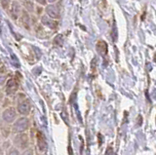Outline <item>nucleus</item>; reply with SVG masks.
Returning <instances> with one entry per match:
<instances>
[{"label":"nucleus","instance_id":"f257e3e1","mask_svg":"<svg viewBox=\"0 0 156 155\" xmlns=\"http://www.w3.org/2000/svg\"><path fill=\"white\" fill-rule=\"evenodd\" d=\"M10 12H11V16L14 20H17V19H19V17L22 16L23 9H22V5L20 4L19 1H17V0L12 1L11 7H10Z\"/></svg>","mask_w":156,"mask_h":155},{"label":"nucleus","instance_id":"f03ea898","mask_svg":"<svg viewBox=\"0 0 156 155\" xmlns=\"http://www.w3.org/2000/svg\"><path fill=\"white\" fill-rule=\"evenodd\" d=\"M45 11H46V14L47 16H49L52 19H57L60 18L61 14H60V8H58V5H55V4H50V5H47L45 7Z\"/></svg>","mask_w":156,"mask_h":155},{"label":"nucleus","instance_id":"7ed1b4c3","mask_svg":"<svg viewBox=\"0 0 156 155\" xmlns=\"http://www.w3.org/2000/svg\"><path fill=\"white\" fill-rule=\"evenodd\" d=\"M19 89V84L15 78H10L6 82V87H5V92L7 95H14Z\"/></svg>","mask_w":156,"mask_h":155},{"label":"nucleus","instance_id":"20e7f679","mask_svg":"<svg viewBox=\"0 0 156 155\" xmlns=\"http://www.w3.org/2000/svg\"><path fill=\"white\" fill-rule=\"evenodd\" d=\"M28 124H29V122H28L27 118H26V117L20 118L19 120H17V122L14 125V131L17 133L23 132V131H26L28 128Z\"/></svg>","mask_w":156,"mask_h":155},{"label":"nucleus","instance_id":"39448f33","mask_svg":"<svg viewBox=\"0 0 156 155\" xmlns=\"http://www.w3.org/2000/svg\"><path fill=\"white\" fill-rule=\"evenodd\" d=\"M17 116V112L15 108L13 107H10V108H7L6 110H4V112L2 114V118L5 122H8V123H11L15 120Z\"/></svg>","mask_w":156,"mask_h":155},{"label":"nucleus","instance_id":"423d86ee","mask_svg":"<svg viewBox=\"0 0 156 155\" xmlns=\"http://www.w3.org/2000/svg\"><path fill=\"white\" fill-rule=\"evenodd\" d=\"M18 111L23 115H27L30 112V104L27 100H21L18 104Z\"/></svg>","mask_w":156,"mask_h":155},{"label":"nucleus","instance_id":"0eeeda50","mask_svg":"<svg viewBox=\"0 0 156 155\" xmlns=\"http://www.w3.org/2000/svg\"><path fill=\"white\" fill-rule=\"evenodd\" d=\"M41 23L46 27L51 28V30H56L58 27V23L55 19H52L49 16H43L41 18Z\"/></svg>","mask_w":156,"mask_h":155},{"label":"nucleus","instance_id":"6e6552de","mask_svg":"<svg viewBox=\"0 0 156 155\" xmlns=\"http://www.w3.org/2000/svg\"><path fill=\"white\" fill-rule=\"evenodd\" d=\"M97 50L101 56L105 57L107 53V44L105 41H99L97 44Z\"/></svg>","mask_w":156,"mask_h":155},{"label":"nucleus","instance_id":"1a4fd4ad","mask_svg":"<svg viewBox=\"0 0 156 155\" xmlns=\"http://www.w3.org/2000/svg\"><path fill=\"white\" fill-rule=\"evenodd\" d=\"M37 138H38V145L39 147H40L41 150H45L46 147H47V143H46V140H45V138H44V136L40 133L37 134Z\"/></svg>","mask_w":156,"mask_h":155},{"label":"nucleus","instance_id":"9d476101","mask_svg":"<svg viewBox=\"0 0 156 155\" xmlns=\"http://www.w3.org/2000/svg\"><path fill=\"white\" fill-rule=\"evenodd\" d=\"M22 23L23 25L28 28V23H29V16L28 14L26 12V11H23V14H22Z\"/></svg>","mask_w":156,"mask_h":155},{"label":"nucleus","instance_id":"9b49d317","mask_svg":"<svg viewBox=\"0 0 156 155\" xmlns=\"http://www.w3.org/2000/svg\"><path fill=\"white\" fill-rule=\"evenodd\" d=\"M11 3H12L11 0H1V5H2L3 9H7Z\"/></svg>","mask_w":156,"mask_h":155},{"label":"nucleus","instance_id":"f8f14e48","mask_svg":"<svg viewBox=\"0 0 156 155\" xmlns=\"http://www.w3.org/2000/svg\"><path fill=\"white\" fill-rule=\"evenodd\" d=\"M7 155H19V152H18L15 148H11V149H10L9 151H8Z\"/></svg>","mask_w":156,"mask_h":155},{"label":"nucleus","instance_id":"ddd939ff","mask_svg":"<svg viewBox=\"0 0 156 155\" xmlns=\"http://www.w3.org/2000/svg\"><path fill=\"white\" fill-rule=\"evenodd\" d=\"M35 1L41 6H46V1L47 0H35Z\"/></svg>","mask_w":156,"mask_h":155},{"label":"nucleus","instance_id":"4468645a","mask_svg":"<svg viewBox=\"0 0 156 155\" xmlns=\"http://www.w3.org/2000/svg\"><path fill=\"white\" fill-rule=\"evenodd\" d=\"M48 2H50V3H55L56 1H58V0H47Z\"/></svg>","mask_w":156,"mask_h":155}]
</instances>
